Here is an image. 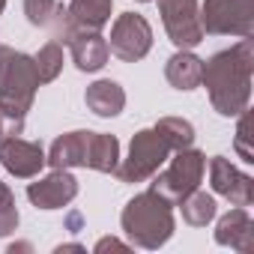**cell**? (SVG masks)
Segmentation results:
<instances>
[{"instance_id": "obj_24", "label": "cell", "mask_w": 254, "mask_h": 254, "mask_svg": "<svg viewBox=\"0 0 254 254\" xmlns=\"http://www.w3.org/2000/svg\"><path fill=\"white\" fill-rule=\"evenodd\" d=\"M239 117V123H236V138H233V147H236V153H239V159L245 162V165H254V150H251V114H248V108L242 111V114H236Z\"/></svg>"}, {"instance_id": "obj_20", "label": "cell", "mask_w": 254, "mask_h": 254, "mask_svg": "<svg viewBox=\"0 0 254 254\" xmlns=\"http://www.w3.org/2000/svg\"><path fill=\"white\" fill-rule=\"evenodd\" d=\"M180 209H183V221L191 224V227H206L215 218V212H218L215 197L206 194V191H200V189H194L189 197H183L180 200Z\"/></svg>"}, {"instance_id": "obj_2", "label": "cell", "mask_w": 254, "mask_h": 254, "mask_svg": "<svg viewBox=\"0 0 254 254\" xmlns=\"http://www.w3.org/2000/svg\"><path fill=\"white\" fill-rule=\"evenodd\" d=\"M39 84L42 81L30 54L0 45V114L6 117L12 135L24 132V120L33 108Z\"/></svg>"}, {"instance_id": "obj_28", "label": "cell", "mask_w": 254, "mask_h": 254, "mask_svg": "<svg viewBox=\"0 0 254 254\" xmlns=\"http://www.w3.org/2000/svg\"><path fill=\"white\" fill-rule=\"evenodd\" d=\"M3 9H6V0H0V15H3Z\"/></svg>"}, {"instance_id": "obj_21", "label": "cell", "mask_w": 254, "mask_h": 254, "mask_svg": "<svg viewBox=\"0 0 254 254\" xmlns=\"http://www.w3.org/2000/svg\"><path fill=\"white\" fill-rule=\"evenodd\" d=\"M156 132L165 138V144L171 147V153L186 150V147L194 144V126L189 120H183V117H162L156 123Z\"/></svg>"}, {"instance_id": "obj_27", "label": "cell", "mask_w": 254, "mask_h": 254, "mask_svg": "<svg viewBox=\"0 0 254 254\" xmlns=\"http://www.w3.org/2000/svg\"><path fill=\"white\" fill-rule=\"evenodd\" d=\"M54 251H57V254H63V251H84V245H78V242H66V245H57Z\"/></svg>"}, {"instance_id": "obj_18", "label": "cell", "mask_w": 254, "mask_h": 254, "mask_svg": "<svg viewBox=\"0 0 254 254\" xmlns=\"http://www.w3.org/2000/svg\"><path fill=\"white\" fill-rule=\"evenodd\" d=\"M120 165V141L105 132H90V147H87V168L99 174H114Z\"/></svg>"}, {"instance_id": "obj_11", "label": "cell", "mask_w": 254, "mask_h": 254, "mask_svg": "<svg viewBox=\"0 0 254 254\" xmlns=\"http://www.w3.org/2000/svg\"><path fill=\"white\" fill-rule=\"evenodd\" d=\"M0 165H3L15 180H33V177H39V171L48 162H45L42 144L9 135V138L0 141Z\"/></svg>"}, {"instance_id": "obj_5", "label": "cell", "mask_w": 254, "mask_h": 254, "mask_svg": "<svg viewBox=\"0 0 254 254\" xmlns=\"http://www.w3.org/2000/svg\"><path fill=\"white\" fill-rule=\"evenodd\" d=\"M168 159H171V147L165 144V138L156 129H141L129 144V156L117 165L114 174L120 183H147L153 180V174L162 171Z\"/></svg>"}, {"instance_id": "obj_26", "label": "cell", "mask_w": 254, "mask_h": 254, "mask_svg": "<svg viewBox=\"0 0 254 254\" xmlns=\"http://www.w3.org/2000/svg\"><path fill=\"white\" fill-rule=\"evenodd\" d=\"M9 135H12V129H9V123H6V117L0 114V141H3V138H9Z\"/></svg>"}, {"instance_id": "obj_12", "label": "cell", "mask_w": 254, "mask_h": 254, "mask_svg": "<svg viewBox=\"0 0 254 254\" xmlns=\"http://www.w3.org/2000/svg\"><path fill=\"white\" fill-rule=\"evenodd\" d=\"M78 194V180L69 174V168H51L48 177L27 186V200L36 209H63Z\"/></svg>"}, {"instance_id": "obj_4", "label": "cell", "mask_w": 254, "mask_h": 254, "mask_svg": "<svg viewBox=\"0 0 254 254\" xmlns=\"http://www.w3.org/2000/svg\"><path fill=\"white\" fill-rule=\"evenodd\" d=\"M203 171H206V156L200 150H177V156L171 159V165L162 171V174H153V191L162 194L165 200H171L174 206H180L183 197H189L194 189H200V180H203Z\"/></svg>"}, {"instance_id": "obj_14", "label": "cell", "mask_w": 254, "mask_h": 254, "mask_svg": "<svg viewBox=\"0 0 254 254\" xmlns=\"http://www.w3.org/2000/svg\"><path fill=\"white\" fill-rule=\"evenodd\" d=\"M87 147H90V129L66 132L51 144L45 162L51 168H87Z\"/></svg>"}, {"instance_id": "obj_10", "label": "cell", "mask_w": 254, "mask_h": 254, "mask_svg": "<svg viewBox=\"0 0 254 254\" xmlns=\"http://www.w3.org/2000/svg\"><path fill=\"white\" fill-rule=\"evenodd\" d=\"M209 186L230 206H251V200H254V180L248 174H242L224 156H215L209 162Z\"/></svg>"}, {"instance_id": "obj_16", "label": "cell", "mask_w": 254, "mask_h": 254, "mask_svg": "<svg viewBox=\"0 0 254 254\" xmlns=\"http://www.w3.org/2000/svg\"><path fill=\"white\" fill-rule=\"evenodd\" d=\"M84 102H87V108H90L96 117L111 120V117H117V114L126 108V90H123L117 81L102 78V81H93V84L87 87Z\"/></svg>"}, {"instance_id": "obj_23", "label": "cell", "mask_w": 254, "mask_h": 254, "mask_svg": "<svg viewBox=\"0 0 254 254\" xmlns=\"http://www.w3.org/2000/svg\"><path fill=\"white\" fill-rule=\"evenodd\" d=\"M18 227V209H15V194L9 186L0 180V236H9Z\"/></svg>"}, {"instance_id": "obj_15", "label": "cell", "mask_w": 254, "mask_h": 254, "mask_svg": "<svg viewBox=\"0 0 254 254\" xmlns=\"http://www.w3.org/2000/svg\"><path fill=\"white\" fill-rule=\"evenodd\" d=\"M111 9H114V0H69L66 6V27H87V30H102L111 21ZM60 30V33H63Z\"/></svg>"}, {"instance_id": "obj_7", "label": "cell", "mask_w": 254, "mask_h": 254, "mask_svg": "<svg viewBox=\"0 0 254 254\" xmlns=\"http://www.w3.org/2000/svg\"><path fill=\"white\" fill-rule=\"evenodd\" d=\"M108 48L123 63H138V60H144L150 54V48H153V27H150V21L144 15H138V12H123V15H117V21L111 27Z\"/></svg>"}, {"instance_id": "obj_25", "label": "cell", "mask_w": 254, "mask_h": 254, "mask_svg": "<svg viewBox=\"0 0 254 254\" xmlns=\"http://www.w3.org/2000/svg\"><path fill=\"white\" fill-rule=\"evenodd\" d=\"M102 251H129V245L120 242L117 236H105V239L96 242V254H102Z\"/></svg>"}, {"instance_id": "obj_19", "label": "cell", "mask_w": 254, "mask_h": 254, "mask_svg": "<svg viewBox=\"0 0 254 254\" xmlns=\"http://www.w3.org/2000/svg\"><path fill=\"white\" fill-rule=\"evenodd\" d=\"M24 15L33 27H48L60 33L66 21V6L60 0H24Z\"/></svg>"}, {"instance_id": "obj_3", "label": "cell", "mask_w": 254, "mask_h": 254, "mask_svg": "<svg viewBox=\"0 0 254 254\" xmlns=\"http://www.w3.org/2000/svg\"><path fill=\"white\" fill-rule=\"evenodd\" d=\"M120 224H123V233L129 236L132 245L147 248V251H156L177 230L174 203L165 200L162 194H156L153 189L150 191H141V194H135L129 203L123 206Z\"/></svg>"}, {"instance_id": "obj_1", "label": "cell", "mask_w": 254, "mask_h": 254, "mask_svg": "<svg viewBox=\"0 0 254 254\" xmlns=\"http://www.w3.org/2000/svg\"><path fill=\"white\" fill-rule=\"evenodd\" d=\"M251 72H254V42H251V36H242L233 48L215 51L209 60H203L200 84L206 87L209 102L221 117H236L248 108Z\"/></svg>"}, {"instance_id": "obj_29", "label": "cell", "mask_w": 254, "mask_h": 254, "mask_svg": "<svg viewBox=\"0 0 254 254\" xmlns=\"http://www.w3.org/2000/svg\"><path fill=\"white\" fill-rule=\"evenodd\" d=\"M138 3H150V0H138Z\"/></svg>"}, {"instance_id": "obj_8", "label": "cell", "mask_w": 254, "mask_h": 254, "mask_svg": "<svg viewBox=\"0 0 254 254\" xmlns=\"http://www.w3.org/2000/svg\"><path fill=\"white\" fill-rule=\"evenodd\" d=\"M159 15L168 30V39L191 51L203 42V27H200V6L197 0H159Z\"/></svg>"}, {"instance_id": "obj_22", "label": "cell", "mask_w": 254, "mask_h": 254, "mask_svg": "<svg viewBox=\"0 0 254 254\" xmlns=\"http://www.w3.org/2000/svg\"><path fill=\"white\" fill-rule=\"evenodd\" d=\"M33 63H36V72H39V81L42 84H51V81H57V75L63 72V45L60 42H45L42 48H39V54L33 57Z\"/></svg>"}, {"instance_id": "obj_17", "label": "cell", "mask_w": 254, "mask_h": 254, "mask_svg": "<svg viewBox=\"0 0 254 254\" xmlns=\"http://www.w3.org/2000/svg\"><path fill=\"white\" fill-rule=\"evenodd\" d=\"M200 75H203V60L191 51H177L168 63H165V78L174 90H194L200 87Z\"/></svg>"}, {"instance_id": "obj_9", "label": "cell", "mask_w": 254, "mask_h": 254, "mask_svg": "<svg viewBox=\"0 0 254 254\" xmlns=\"http://www.w3.org/2000/svg\"><path fill=\"white\" fill-rule=\"evenodd\" d=\"M63 45L69 48L72 54V63L81 69V72H99L105 69L108 57H111V48H108V39L102 36V30H87V27H66L60 33Z\"/></svg>"}, {"instance_id": "obj_6", "label": "cell", "mask_w": 254, "mask_h": 254, "mask_svg": "<svg viewBox=\"0 0 254 254\" xmlns=\"http://www.w3.org/2000/svg\"><path fill=\"white\" fill-rule=\"evenodd\" d=\"M200 27L212 36H251L254 33V0H203Z\"/></svg>"}, {"instance_id": "obj_13", "label": "cell", "mask_w": 254, "mask_h": 254, "mask_svg": "<svg viewBox=\"0 0 254 254\" xmlns=\"http://www.w3.org/2000/svg\"><path fill=\"white\" fill-rule=\"evenodd\" d=\"M251 236H254V224H251V215L245 212V206H233L215 224V242L224 248H233L239 254L251 251Z\"/></svg>"}]
</instances>
